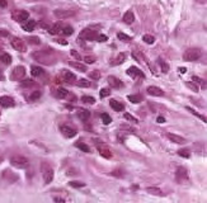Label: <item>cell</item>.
Wrapping results in <instances>:
<instances>
[{
	"instance_id": "38",
	"label": "cell",
	"mask_w": 207,
	"mask_h": 203,
	"mask_svg": "<svg viewBox=\"0 0 207 203\" xmlns=\"http://www.w3.org/2000/svg\"><path fill=\"white\" fill-rule=\"evenodd\" d=\"M142 41L145 42V43H148V45H152L154 42H155V38L152 36H150V35H145L142 37Z\"/></svg>"
},
{
	"instance_id": "39",
	"label": "cell",
	"mask_w": 207,
	"mask_h": 203,
	"mask_svg": "<svg viewBox=\"0 0 207 203\" xmlns=\"http://www.w3.org/2000/svg\"><path fill=\"white\" fill-rule=\"evenodd\" d=\"M27 39H28V42H29L31 45H40V43H41V39H40V37H37V36L28 37Z\"/></svg>"
},
{
	"instance_id": "62",
	"label": "cell",
	"mask_w": 207,
	"mask_h": 203,
	"mask_svg": "<svg viewBox=\"0 0 207 203\" xmlns=\"http://www.w3.org/2000/svg\"><path fill=\"white\" fill-rule=\"evenodd\" d=\"M198 4H206V0H196Z\"/></svg>"
},
{
	"instance_id": "53",
	"label": "cell",
	"mask_w": 207,
	"mask_h": 203,
	"mask_svg": "<svg viewBox=\"0 0 207 203\" xmlns=\"http://www.w3.org/2000/svg\"><path fill=\"white\" fill-rule=\"evenodd\" d=\"M107 39H108V37L106 35H98L96 41H98V42H106Z\"/></svg>"
},
{
	"instance_id": "33",
	"label": "cell",
	"mask_w": 207,
	"mask_h": 203,
	"mask_svg": "<svg viewBox=\"0 0 207 203\" xmlns=\"http://www.w3.org/2000/svg\"><path fill=\"white\" fill-rule=\"evenodd\" d=\"M132 57L135 58L136 61H139V62H145V61H144V60H145L144 55H142V54H140L139 51H132Z\"/></svg>"
},
{
	"instance_id": "29",
	"label": "cell",
	"mask_w": 207,
	"mask_h": 203,
	"mask_svg": "<svg viewBox=\"0 0 207 203\" xmlns=\"http://www.w3.org/2000/svg\"><path fill=\"white\" fill-rule=\"evenodd\" d=\"M75 146H76L77 149H79V150L84 151V152H90V147L87 145V143H84V142H81V141L75 142Z\"/></svg>"
},
{
	"instance_id": "16",
	"label": "cell",
	"mask_w": 207,
	"mask_h": 203,
	"mask_svg": "<svg viewBox=\"0 0 207 203\" xmlns=\"http://www.w3.org/2000/svg\"><path fill=\"white\" fill-rule=\"evenodd\" d=\"M146 91H148V94L151 95V97H163L164 95V91L159 88V87H149L148 89H146Z\"/></svg>"
},
{
	"instance_id": "61",
	"label": "cell",
	"mask_w": 207,
	"mask_h": 203,
	"mask_svg": "<svg viewBox=\"0 0 207 203\" xmlns=\"http://www.w3.org/2000/svg\"><path fill=\"white\" fill-rule=\"evenodd\" d=\"M54 199H55V201H56V202H64V201H65V199H64V198H60V197H55V198H54Z\"/></svg>"
},
{
	"instance_id": "26",
	"label": "cell",
	"mask_w": 207,
	"mask_h": 203,
	"mask_svg": "<svg viewBox=\"0 0 207 203\" xmlns=\"http://www.w3.org/2000/svg\"><path fill=\"white\" fill-rule=\"evenodd\" d=\"M146 192L152 194V196H159V197H163L164 196V193L161 192V189L156 188V187H149V188H146Z\"/></svg>"
},
{
	"instance_id": "24",
	"label": "cell",
	"mask_w": 207,
	"mask_h": 203,
	"mask_svg": "<svg viewBox=\"0 0 207 203\" xmlns=\"http://www.w3.org/2000/svg\"><path fill=\"white\" fill-rule=\"evenodd\" d=\"M31 74H32V76H34V78H38V76L43 75V69L40 66H32L31 67Z\"/></svg>"
},
{
	"instance_id": "54",
	"label": "cell",
	"mask_w": 207,
	"mask_h": 203,
	"mask_svg": "<svg viewBox=\"0 0 207 203\" xmlns=\"http://www.w3.org/2000/svg\"><path fill=\"white\" fill-rule=\"evenodd\" d=\"M70 54H71V56H73L74 58H76V60H79V61L81 60V56H80L79 54H77V52H76V51H74V50H73V51H71V52H70Z\"/></svg>"
},
{
	"instance_id": "41",
	"label": "cell",
	"mask_w": 207,
	"mask_h": 203,
	"mask_svg": "<svg viewBox=\"0 0 207 203\" xmlns=\"http://www.w3.org/2000/svg\"><path fill=\"white\" fill-rule=\"evenodd\" d=\"M192 80H193L194 83H197V84H201V87H202L203 89H206V81H205L203 79L198 78V76H193V78H192Z\"/></svg>"
},
{
	"instance_id": "59",
	"label": "cell",
	"mask_w": 207,
	"mask_h": 203,
	"mask_svg": "<svg viewBox=\"0 0 207 203\" xmlns=\"http://www.w3.org/2000/svg\"><path fill=\"white\" fill-rule=\"evenodd\" d=\"M178 70H179L180 74H186V72H187V69H186V67H179Z\"/></svg>"
},
{
	"instance_id": "13",
	"label": "cell",
	"mask_w": 207,
	"mask_h": 203,
	"mask_svg": "<svg viewBox=\"0 0 207 203\" xmlns=\"http://www.w3.org/2000/svg\"><path fill=\"white\" fill-rule=\"evenodd\" d=\"M127 75L128 76H131V78H145V75L144 72L139 69V67H135V66H131V67H128L127 69Z\"/></svg>"
},
{
	"instance_id": "40",
	"label": "cell",
	"mask_w": 207,
	"mask_h": 203,
	"mask_svg": "<svg viewBox=\"0 0 207 203\" xmlns=\"http://www.w3.org/2000/svg\"><path fill=\"white\" fill-rule=\"evenodd\" d=\"M81 100L84 102V103H88V104H94L96 103V99H94L93 97H89V95H84L81 98Z\"/></svg>"
},
{
	"instance_id": "35",
	"label": "cell",
	"mask_w": 207,
	"mask_h": 203,
	"mask_svg": "<svg viewBox=\"0 0 207 203\" xmlns=\"http://www.w3.org/2000/svg\"><path fill=\"white\" fill-rule=\"evenodd\" d=\"M128 100L134 104H139L142 102V98H141V95H128Z\"/></svg>"
},
{
	"instance_id": "3",
	"label": "cell",
	"mask_w": 207,
	"mask_h": 203,
	"mask_svg": "<svg viewBox=\"0 0 207 203\" xmlns=\"http://www.w3.org/2000/svg\"><path fill=\"white\" fill-rule=\"evenodd\" d=\"M10 164L14 168H18V169H24L28 166V159L24 157L22 155H14L10 157Z\"/></svg>"
},
{
	"instance_id": "2",
	"label": "cell",
	"mask_w": 207,
	"mask_h": 203,
	"mask_svg": "<svg viewBox=\"0 0 207 203\" xmlns=\"http://www.w3.org/2000/svg\"><path fill=\"white\" fill-rule=\"evenodd\" d=\"M201 56H202V52H201L200 48H188L183 54V60L188 61V62H192V61L198 60Z\"/></svg>"
},
{
	"instance_id": "43",
	"label": "cell",
	"mask_w": 207,
	"mask_h": 203,
	"mask_svg": "<svg viewBox=\"0 0 207 203\" xmlns=\"http://www.w3.org/2000/svg\"><path fill=\"white\" fill-rule=\"evenodd\" d=\"M69 184H70V187H73V188H83V187H85V183H83V182H70Z\"/></svg>"
},
{
	"instance_id": "19",
	"label": "cell",
	"mask_w": 207,
	"mask_h": 203,
	"mask_svg": "<svg viewBox=\"0 0 207 203\" xmlns=\"http://www.w3.org/2000/svg\"><path fill=\"white\" fill-rule=\"evenodd\" d=\"M75 80H76L75 74H73L71 71L64 70V81H65V83H67V84H74Z\"/></svg>"
},
{
	"instance_id": "45",
	"label": "cell",
	"mask_w": 207,
	"mask_h": 203,
	"mask_svg": "<svg viewBox=\"0 0 207 203\" xmlns=\"http://www.w3.org/2000/svg\"><path fill=\"white\" fill-rule=\"evenodd\" d=\"M102 121H103V123L104 124H109L111 122H112V120H111V117L107 114V113H102Z\"/></svg>"
},
{
	"instance_id": "47",
	"label": "cell",
	"mask_w": 207,
	"mask_h": 203,
	"mask_svg": "<svg viewBox=\"0 0 207 203\" xmlns=\"http://www.w3.org/2000/svg\"><path fill=\"white\" fill-rule=\"evenodd\" d=\"M89 75H90V78H92L93 80H98V79L100 78V72H99V70H94V71L90 72Z\"/></svg>"
},
{
	"instance_id": "28",
	"label": "cell",
	"mask_w": 207,
	"mask_h": 203,
	"mask_svg": "<svg viewBox=\"0 0 207 203\" xmlns=\"http://www.w3.org/2000/svg\"><path fill=\"white\" fill-rule=\"evenodd\" d=\"M34 28H36V20H28L25 24H23V29L27 32H32Z\"/></svg>"
},
{
	"instance_id": "34",
	"label": "cell",
	"mask_w": 207,
	"mask_h": 203,
	"mask_svg": "<svg viewBox=\"0 0 207 203\" xmlns=\"http://www.w3.org/2000/svg\"><path fill=\"white\" fill-rule=\"evenodd\" d=\"M73 33H74V29H73V27H70V25L62 27V29H61V35H64V36H71Z\"/></svg>"
},
{
	"instance_id": "23",
	"label": "cell",
	"mask_w": 207,
	"mask_h": 203,
	"mask_svg": "<svg viewBox=\"0 0 207 203\" xmlns=\"http://www.w3.org/2000/svg\"><path fill=\"white\" fill-rule=\"evenodd\" d=\"M69 65H70L71 67H74V69H76V70H79V71H87V66H85L84 64H81V62H77V61H70L69 62Z\"/></svg>"
},
{
	"instance_id": "25",
	"label": "cell",
	"mask_w": 207,
	"mask_h": 203,
	"mask_svg": "<svg viewBox=\"0 0 207 203\" xmlns=\"http://www.w3.org/2000/svg\"><path fill=\"white\" fill-rule=\"evenodd\" d=\"M77 117H79L81 121H88L90 117V112L88 109H80V111L77 112Z\"/></svg>"
},
{
	"instance_id": "37",
	"label": "cell",
	"mask_w": 207,
	"mask_h": 203,
	"mask_svg": "<svg viewBox=\"0 0 207 203\" xmlns=\"http://www.w3.org/2000/svg\"><path fill=\"white\" fill-rule=\"evenodd\" d=\"M76 85L79 88H89L90 87V81H88L87 79H80L76 83Z\"/></svg>"
},
{
	"instance_id": "51",
	"label": "cell",
	"mask_w": 207,
	"mask_h": 203,
	"mask_svg": "<svg viewBox=\"0 0 207 203\" xmlns=\"http://www.w3.org/2000/svg\"><path fill=\"white\" fill-rule=\"evenodd\" d=\"M125 118H126V120H128V121L134 122V123H139V120H137V118H135L134 116L128 114V113H125Z\"/></svg>"
},
{
	"instance_id": "7",
	"label": "cell",
	"mask_w": 207,
	"mask_h": 203,
	"mask_svg": "<svg viewBox=\"0 0 207 203\" xmlns=\"http://www.w3.org/2000/svg\"><path fill=\"white\" fill-rule=\"evenodd\" d=\"M10 45H12V47H13L15 51H18V52H25V51H27V47H25L24 41H22V39L18 38V37H12Z\"/></svg>"
},
{
	"instance_id": "1",
	"label": "cell",
	"mask_w": 207,
	"mask_h": 203,
	"mask_svg": "<svg viewBox=\"0 0 207 203\" xmlns=\"http://www.w3.org/2000/svg\"><path fill=\"white\" fill-rule=\"evenodd\" d=\"M52 51L54 50H47V51H37V52H34L32 56L34 60H37L40 62H43L46 65H51V64H54L55 62V58H51V56H52Z\"/></svg>"
},
{
	"instance_id": "12",
	"label": "cell",
	"mask_w": 207,
	"mask_h": 203,
	"mask_svg": "<svg viewBox=\"0 0 207 203\" xmlns=\"http://www.w3.org/2000/svg\"><path fill=\"white\" fill-rule=\"evenodd\" d=\"M3 179H5L6 182H9V183H14L19 179V176L17 175L14 172L9 170V169H5L4 173H3Z\"/></svg>"
},
{
	"instance_id": "9",
	"label": "cell",
	"mask_w": 207,
	"mask_h": 203,
	"mask_svg": "<svg viewBox=\"0 0 207 203\" xmlns=\"http://www.w3.org/2000/svg\"><path fill=\"white\" fill-rule=\"evenodd\" d=\"M56 15V18L58 19H67V18H71V17H74L76 14L75 10H70V9H56L55 13Z\"/></svg>"
},
{
	"instance_id": "32",
	"label": "cell",
	"mask_w": 207,
	"mask_h": 203,
	"mask_svg": "<svg viewBox=\"0 0 207 203\" xmlns=\"http://www.w3.org/2000/svg\"><path fill=\"white\" fill-rule=\"evenodd\" d=\"M125 60H126V54H119L118 56H117V58L115 60V62H112V65H121V64H123L125 62Z\"/></svg>"
},
{
	"instance_id": "10",
	"label": "cell",
	"mask_w": 207,
	"mask_h": 203,
	"mask_svg": "<svg viewBox=\"0 0 207 203\" xmlns=\"http://www.w3.org/2000/svg\"><path fill=\"white\" fill-rule=\"evenodd\" d=\"M60 130H61L62 135H64L66 138H71V137L76 136V128H74V127H71V126L64 124V126L60 127Z\"/></svg>"
},
{
	"instance_id": "20",
	"label": "cell",
	"mask_w": 207,
	"mask_h": 203,
	"mask_svg": "<svg viewBox=\"0 0 207 203\" xmlns=\"http://www.w3.org/2000/svg\"><path fill=\"white\" fill-rule=\"evenodd\" d=\"M62 27H64V25L60 23V22H58V23H55L52 27H48V33H50V35H52V36L58 35V33H61Z\"/></svg>"
},
{
	"instance_id": "5",
	"label": "cell",
	"mask_w": 207,
	"mask_h": 203,
	"mask_svg": "<svg viewBox=\"0 0 207 203\" xmlns=\"http://www.w3.org/2000/svg\"><path fill=\"white\" fill-rule=\"evenodd\" d=\"M42 173H43V182L45 184H50L54 179V170L48 164H43L42 166Z\"/></svg>"
},
{
	"instance_id": "56",
	"label": "cell",
	"mask_w": 207,
	"mask_h": 203,
	"mask_svg": "<svg viewBox=\"0 0 207 203\" xmlns=\"http://www.w3.org/2000/svg\"><path fill=\"white\" fill-rule=\"evenodd\" d=\"M8 37V36H9V33H8L6 31H4V29H0V37Z\"/></svg>"
},
{
	"instance_id": "30",
	"label": "cell",
	"mask_w": 207,
	"mask_h": 203,
	"mask_svg": "<svg viewBox=\"0 0 207 203\" xmlns=\"http://www.w3.org/2000/svg\"><path fill=\"white\" fill-rule=\"evenodd\" d=\"M41 95H42V93L40 90H34V91L31 93V95L28 97V99H29V102H36V100H38L41 98Z\"/></svg>"
},
{
	"instance_id": "21",
	"label": "cell",
	"mask_w": 207,
	"mask_h": 203,
	"mask_svg": "<svg viewBox=\"0 0 207 203\" xmlns=\"http://www.w3.org/2000/svg\"><path fill=\"white\" fill-rule=\"evenodd\" d=\"M109 105L115 109L116 112H121V111H123V108H125V105L121 103V102H118V100H115V99H112L111 102H109Z\"/></svg>"
},
{
	"instance_id": "11",
	"label": "cell",
	"mask_w": 207,
	"mask_h": 203,
	"mask_svg": "<svg viewBox=\"0 0 207 203\" xmlns=\"http://www.w3.org/2000/svg\"><path fill=\"white\" fill-rule=\"evenodd\" d=\"M175 178H177V180L179 183H183L188 179V172H187V169L183 168V166H179L177 169V173H175Z\"/></svg>"
},
{
	"instance_id": "4",
	"label": "cell",
	"mask_w": 207,
	"mask_h": 203,
	"mask_svg": "<svg viewBox=\"0 0 207 203\" xmlns=\"http://www.w3.org/2000/svg\"><path fill=\"white\" fill-rule=\"evenodd\" d=\"M10 17H12L13 20L18 22V23H22V22L27 20L29 18V13L27 10H23V9H15V10L12 12Z\"/></svg>"
},
{
	"instance_id": "55",
	"label": "cell",
	"mask_w": 207,
	"mask_h": 203,
	"mask_svg": "<svg viewBox=\"0 0 207 203\" xmlns=\"http://www.w3.org/2000/svg\"><path fill=\"white\" fill-rule=\"evenodd\" d=\"M187 109H188V111H189V112H191V113H193V114H196V116H198V117H200V118H201V120H202L203 122H206V117H203V116H200V114H198V113H196V112L193 111V109H192V108H189V107H188Z\"/></svg>"
},
{
	"instance_id": "17",
	"label": "cell",
	"mask_w": 207,
	"mask_h": 203,
	"mask_svg": "<svg viewBox=\"0 0 207 203\" xmlns=\"http://www.w3.org/2000/svg\"><path fill=\"white\" fill-rule=\"evenodd\" d=\"M98 151H99V154L103 157H106V159H111L112 157V151L106 145H98Z\"/></svg>"
},
{
	"instance_id": "63",
	"label": "cell",
	"mask_w": 207,
	"mask_h": 203,
	"mask_svg": "<svg viewBox=\"0 0 207 203\" xmlns=\"http://www.w3.org/2000/svg\"><path fill=\"white\" fill-rule=\"evenodd\" d=\"M3 160H4V159H3V156H0V163H3Z\"/></svg>"
},
{
	"instance_id": "6",
	"label": "cell",
	"mask_w": 207,
	"mask_h": 203,
	"mask_svg": "<svg viewBox=\"0 0 207 203\" xmlns=\"http://www.w3.org/2000/svg\"><path fill=\"white\" fill-rule=\"evenodd\" d=\"M24 76H25V67L19 65V66H15L13 69V71L10 74V79L18 81V80H22Z\"/></svg>"
},
{
	"instance_id": "27",
	"label": "cell",
	"mask_w": 207,
	"mask_h": 203,
	"mask_svg": "<svg viewBox=\"0 0 207 203\" xmlns=\"http://www.w3.org/2000/svg\"><path fill=\"white\" fill-rule=\"evenodd\" d=\"M0 62L3 65H9L12 62V56L9 54H2L0 55Z\"/></svg>"
},
{
	"instance_id": "8",
	"label": "cell",
	"mask_w": 207,
	"mask_h": 203,
	"mask_svg": "<svg viewBox=\"0 0 207 203\" xmlns=\"http://www.w3.org/2000/svg\"><path fill=\"white\" fill-rule=\"evenodd\" d=\"M97 36H98V33L96 31H93V29H83L80 32V35H79V38H83L85 41H96L97 39Z\"/></svg>"
},
{
	"instance_id": "22",
	"label": "cell",
	"mask_w": 207,
	"mask_h": 203,
	"mask_svg": "<svg viewBox=\"0 0 207 203\" xmlns=\"http://www.w3.org/2000/svg\"><path fill=\"white\" fill-rule=\"evenodd\" d=\"M134 20H135L134 13H132L131 10H127V12L123 14V22H125L126 24H131V23H134Z\"/></svg>"
},
{
	"instance_id": "42",
	"label": "cell",
	"mask_w": 207,
	"mask_h": 203,
	"mask_svg": "<svg viewBox=\"0 0 207 203\" xmlns=\"http://www.w3.org/2000/svg\"><path fill=\"white\" fill-rule=\"evenodd\" d=\"M117 37H118V39L123 41V42H130V41H131V37L127 36V35H125V33H118Z\"/></svg>"
},
{
	"instance_id": "52",
	"label": "cell",
	"mask_w": 207,
	"mask_h": 203,
	"mask_svg": "<svg viewBox=\"0 0 207 203\" xmlns=\"http://www.w3.org/2000/svg\"><path fill=\"white\" fill-rule=\"evenodd\" d=\"M159 64H160V66H161V70H163V72H168L169 71V66H168V64H165V62H163L161 60H159Z\"/></svg>"
},
{
	"instance_id": "58",
	"label": "cell",
	"mask_w": 207,
	"mask_h": 203,
	"mask_svg": "<svg viewBox=\"0 0 207 203\" xmlns=\"http://www.w3.org/2000/svg\"><path fill=\"white\" fill-rule=\"evenodd\" d=\"M6 5H8L6 0H0V8H6Z\"/></svg>"
},
{
	"instance_id": "15",
	"label": "cell",
	"mask_w": 207,
	"mask_h": 203,
	"mask_svg": "<svg viewBox=\"0 0 207 203\" xmlns=\"http://www.w3.org/2000/svg\"><path fill=\"white\" fill-rule=\"evenodd\" d=\"M0 105L3 108L14 107V100H13V98L8 97V95H3V97H0Z\"/></svg>"
},
{
	"instance_id": "36",
	"label": "cell",
	"mask_w": 207,
	"mask_h": 203,
	"mask_svg": "<svg viewBox=\"0 0 207 203\" xmlns=\"http://www.w3.org/2000/svg\"><path fill=\"white\" fill-rule=\"evenodd\" d=\"M178 155L182 156V157H186V159H189L191 157V151H189L188 149H180L178 151Z\"/></svg>"
},
{
	"instance_id": "14",
	"label": "cell",
	"mask_w": 207,
	"mask_h": 203,
	"mask_svg": "<svg viewBox=\"0 0 207 203\" xmlns=\"http://www.w3.org/2000/svg\"><path fill=\"white\" fill-rule=\"evenodd\" d=\"M108 84L111 85V88H113V89H121L123 87V83L118 78H116V76H108V79H107Z\"/></svg>"
},
{
	"instance_id": "18",
	"label": "cell",
	"mask_w": 207,
	"mask_h": 203,
	"mask_svg": "<svg viewBox=\"0 0 207 203\" xmlns=\"http://www.w3.org/2000/svg\"><path fill=\"white\" fill-rule=\"evenodd\" d=\"M168 138H169L171 142L179 143V145H183V143H186V140H184L182 136H179V135H175V133H168Z\"/></svg>"
},
{
	"instance_id": "60",
	"label": "cell",
	"mask_w": 207,
	"mask_h": 203,
	"mask_svg": "<svg viewBox=\"0 0 207 203\" xmlns=\"http://www.w3.org/2000/svg\"><path fill=\"white\" fill-rule=\"evenodd\" d=\"M164 122H165V120L163 117H158V123H164Z\"/></svg>"
},
{
	"instance_id": "48",
	"label": "cell",
	"mask_w": 207,
	"mask_h": 203,
	"mask_svg": "<svg viewBox=\"0 0 207 203\" xmlns=\"http://www.w3.org/2000/svg\"><path fill=\"white\" fill-rule=\"evenodd\" d=\"M111 174L113 175V176H116V178H122L123 176V172L121 170V169H116V170H113Z\"/></svg>"
},
{
	"instance_id": "44",
	"label": "cell",
	"mask_w": 207,
	"mask_h": 203,
	"mask_svg": "<svg viewBox=\"0 0 207 203\" xmlns=\"http://www.w3.org/2000/svg\"><path fill=\"white\" fill-rule=\"evenodd\" d=\"M34 84H36V83H34L32 79H27V80H24V81L22 83V87H23V88H29V87H33Z\"/></svg>"
},
{
	"instance_id": "49",
	"label": "cell",
	"mask_w": 207,
	"mask_h": 203,
	"mask_svg": "<svg viewBox=\"0 0 207 203\" xmlns=\"http://www.w3.org/2000/svg\"><path fill=\"white\" fill-rule=\"evenodd\" d=\"M109 94H111V90H109V89H107V88L102 89V90H100V93H99L100 98H106V97H108Z\"/></svg>"
},
{
	"instance_id": "46",
	"label": "cell",
	"mask_w": 207,
	"mask_h": 203,
	"mask_svg": "<svg viewBox=\"0 0 207 203\" xmlns=\"http://www.w3.org/2000/svg\"><path fill=\"white\" fill-rule=\"evenodd\" d=\"M186 85H187L189 89H191L192 91H194V93H197V91H198V87L194 83H192V81H187V83H186Z\"/></svg>"
},
{
	"instance_id": "57",
	"label": "cell",
	"mask_w": 207,
	"mask_h": 203,
	"mask_svg": "<svg viewBox=\"0 0 207 203\" xmlns=\"http://www.w3.org/2000/svg\"><path fill=\"white\" fill-rule=\"evenodd\" d=\"M56 42H57V43H60V45L67 46V41H65V39H56Z\"/></svg>"
},
{
	"instance_id": "31",
	"label": "cell",
	"mask_w": 207,
	"mask_h": 203,
	"mask_svg": "<svg viewBox=\"0 0 207 203\" xmlns=\"http://www.w3.org/2000/svg\"><path fill=\"white\" fill-rule=\"evenodd\" d=\"M67 94H69V91H67L66 89H64V88H58V89L56 90V97H57V98H60V99L66 98V97H67Z\"/></svg>"
},
{
	"instance_id": "50",
	"label": "cell",
	"mask_w": 207,
	"mask_h": 203,
	"mask_svg": "<svg viewBox=\"0 0 207 203\" xmlns=\"http://www.w3.org/2000/svg\"><path fill=\"white\" fill-rule=\"evenodd\" d=\"M84 61H85V64L90 65L93 62H96V57H94V56H85L84 57Z\"/></svg>"
}]
</instances>
